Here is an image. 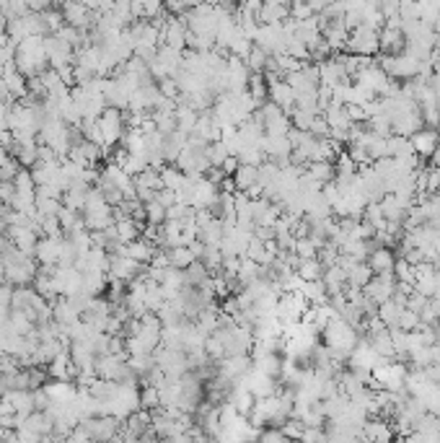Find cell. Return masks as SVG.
<instances>
[{"label":"cell","mask_w":440,"mask_h":443,"mask_svg":"<svg viewBox=\"0 0 440 443\" xmlns=\"http://www.w3.org/2000/svg\"><path fill=\"white\" fill-rule=\"evenodd\" d=\"M293 252H296L301 259H306V257H319V244H316L311 236H296Z\"/></svg>","instance_id":"8d00e7d4"},{"label":"cell","mask_w":440,"mask_h":443,"mask_svg":"<svg viewBox=\"0 0 440 443\" xmlns=\"http://www.w3.org/2000/svg\"><path fill=\"white\" fill-rule=\"evenodd\" d=\"M184 181H187V174H184L179 166H166V169H161V184H163L166 189L179 192Z\"/></svg>","instance_id":"1f68e13d"},{"label":"cell","mask_w":440,"mask_h":443,"mask_svg":"<svg viewBox=\"0 0 440 443\" xmlns=\"http://www.w3.org/2000/svg\"><path fill=\"white\" fill-rule=\"evenodd\" d=\"M306 176H308V179H313V181H319L321 187H324V184H329V181H334V164L332 161H308V164H306Z\"/></svg>","instance_id":"d4e9b609"},{"label":"cell","mask_w":440,"mask_h":443,"mask_svg":"<svg viewBox=\"0 0 440 443\" xmlns=\"http://www.w3.org/2000/svg\"><path fill=\"white\" fill-rule=\"evenodd\" d=\"M26 8L29 11H34V13H45V11H50L52 6V0H26Z\"/></svg>","instance_id":"c3c4849f"},{"label":"cell","mask_w":440,"mask_h":443,"mask_svg":"<svg viewBox=\"0 0 440 443\" xmlns=\"http://www.w3.org/2000/svg\"><path fill=\"white\" fill-rule=\"evenodd\" d=\"M16 68L21 70L26 78L39 75L45 68H50L45 50V37H26L23 42L16 45Z\"/></svg>","instance_id":"6da1fadb"},{"label":"cell","mask_w":440,"mask_h":443,"mask_svg":"<svg viewBox=\"0 0 440 443\" xmlns=\"http://www.w3.org/2000/svg\"><path fill=\"white\" fill-rule=\"evenodd\" d=\"M158 89H161V94H163V96H168V99H176L179 94H182V91H179V83H176V78H161Z\"/></svg>","instance_id":"f6af8a7d"},{"label":"cell","mask_w":440,"mask_h":443,"mask_svg":"<svg viewBox=\"0 0 440 443\" xmlns=\"http://www.w3.org/2000/svg\"><path fill=\"white\" fill-rule=\"evenodd\" d=\"M109 286V278H107V272H99V270H93V272H83V286H81V291L88 296H101L104 291H107Z\"/></svg>","instance_id":"83f0119b"},{"label":"cell","mask_w":440,"mask_h":443,"mask_svg":"<svg viewBox=\"0 0 440 443\" xmlns=\"http://www.w3.org/2000/svg\"><path fill=\"white\" fill-rule=\"evenodd\" d=\"M60 249H62V239L45 236V239L37 241L34 257H37L39 264H57V262H60Z\"/></svg>","instance_id":"ac0fdd59"},{"label":"cell","mask_w":440,"mask_h":443,"mask_svg":"<svg viewBox=\"0 0 440 443\" xmlns=\"http://www.w3.org/2000/svg\"><path fill=\"white\" fill-rule=\"evenodd\" d=\"M365 340L373 345V350L381 355V358H396V350H394V340H391V330L383 327V330L373 332V335H365Z\"/></svg>","instance_id":"44dd1931"},{"label":"cell","mask_w":440,"mask_h":443,"mask_svg":"<svg viewBox=\"0 0 440 443\" xmlns=\"http://www.w3.org/2000/svg\"><path fill=\"white\" fill-rule=\"evenodd\" d=\"M127 3H129V0H127Z\"/></svg>","instance_id":"f907efd6"},{"label":"cell","mask_w":440,"mask_h":443,"mask_svg":"<svg viewBox=\"0 0 440 443\" xmlns=\"http://www.w3.org/2000/svg\"><path fill=\"white\" fill-rule=\"evenodd\" d=\"M363 293L376 303H383L386 298L396 293V275L394 272H378L368 280V286L363 288Z\"/></svg>","instance_id":"30bf717a"},{"label":"cell","mask_w":440,"mask_h":443,"mask_svg":"<svg viewBox=\"0 0 440 443\" xmlns=\"http://www.w3.org/2000/svg\"><path fill=\"white\" fill-rule=\"evenodd\" d=\"M259 23H282L290 18V8L288 6H272V3H262L259 8Z\"/></svg>","instance_id":"f1b7e54d"},{"label":"cell","mask_w":440,"mask_h":443,"mask_svg":"<svg viewBox=\"0 0 440 443\" xmlns=\"http://www.w3.org/2000/svg\"><path fill=\"white\" fill-rule=\"evenodd\" d=\"M363 438L365 441H388V438H394V430L388 422L378 420H365L363 425Z\"/></svg>","instance_id":"484cf974"},{"label":"cell","mask_w":440,"mask_h":443,"mask_svg":"<svg viewBox=\"0 0 440 443\" xmlns=\"http://www.w3.org/2000/svg\"><path fill=\"white\" fill-rule=\"evenodd\" d=\"M163 3L166 0H129V11L132 18H158L163 13Z\"/></svg>","instance_id":"cb8c5ba5"},{"label":"cell","mask_w":440,"mask_h":443,"mask_svg":"<svg viewBox=\"0 0 440 443\" xmlns=\"http://www.w3.org/2000/svg\"><path fill=\"white\" fill-rule=\"evenodd\" d=\"M373 278V270L368 262H352L347 267V283L355 288H365L368 286V280Z\"/></svg>","instance_id":"f546056e"},{"label":"cell","mask_w":440,"mask_h":443,"mask_svg":"<svg viewBox=\"0 0 440 443\" xmlns=\"http://www.w3.org/2000/svg\"><path fill=\"white\" fill-rule=\"evenodd\" d=\"M145 205V220L148 223H156V225H161L163 220H166V208L153 197V200H148V203H143Z\"/></svg>","instance_id":"f35d334b"},{"label":"cell","mask_w":440,"mask_h":443,"mask_svg":"<svg viewBox=\"0 0 440 443\" xmlns=\"http://www.w3.org/2000/svg\"><path fill=\"white\" fill-rule=\"evenodd\" d=\"M210 275H213V272L207 270V267L199 262V259H195L190 267H184V280H187V286H195V288L202 286L205 280H210Z\"/></svg>","instance_id":"4dcf8cb0"},{"label":"cell","mask_w":440,"mask_h":443,"mask_svg":"<svg viewBox=\"0 0 440 443\" xmlns=\"http://www.w3.org/2000/svg\"><path fill=\"white\" fill-rule=\"evenodd\" d=\"M308 306H311V303H308V298H306L301 291H282L280 298H277L274 314H277V319H280L282 324H293L306 314Z\"/></svg>","instance_id":"5b68a950"},{"label":"cell","mask_w":440,"mask_h":443,"mask_svg":"<svg viewBox=\"0 0 440 443\" xmlns=\"http://www.w3.org/2000/svg\"><path fill=\"white\" fill-rule=\"evenodd\" d=\"M81 286H83V272L78 270L76 264L73 267H57V272H54L57 296H73L81 291Z\"/></svg>","instance_id":"7c38bea8"},{"label":"cell","mask_w":440,"mask_h":443,"mask_svg":"<svg viewBox=\"0 0 440 443\" xmlns=\"http://www.w3.org/2000/svg\"><path fill=\"white\" fill-rule=\"evenodd\" d=\"M267 60H270V52H267L265 47H259V45H254L249 50V55H246V68L251 70V73H265V68H267Z\"/></svg>","instance_id":"d6a6232c"},{"label":"cell","mask_w":440,"mask_h":443,"mask_svg":"<svg viewBox=\"0 0 440 443\" xmlns=\"http://www.w3.org/2000/svg\"><path fill=\"white\" fill-rule=\"evenodd\" d=\"M267 94H270V101H274L277 106H282L285 112H290L296 106V94L290 89V83L285 78H277V81L267 83Z\"/></svg>","instance_id":"e0dca14e"},{"label":"cell","mask_w":440,"mask_h":443,"mask_svg":"<svg viewBox=\"0 0 440 443\" xmlns=\"http://www.w3.org/2000/svg\"><path fill=\"white\" fill-rule=\"evenodd\" d=\"M168 252V262L174 264V267H190L192 262H195V259H197V257L192 254V249L187 247V244H182V247H171V249H166Z\"/></svg>","instance_id":"836d02e7"},{"label":"cell","mask_w":440,"mask_h":443,"mask_svg":"<svg viewBox=\"0 0 440 443\" xmlns=\"http://www.w3.org/2000/svg\"><path fill=\"white\" fill-rule=\"evenodd\" d=\"M324 345L334 347V350H342V353H347L357 345V340H360V332L352 327V324L345 319V316H334L329 319V324L324 327Z\"/></svg>","instance_id":"7a4b0ae2"},{"label":"cell","mask_w":440,"mask_h":443,"mask_svg":"<svg viewBox=\"0 0 440 443\" xmlns=\"http://www.w3.org/2000/svg\"><path fill=\"white\" fill-rule=\"evenodd\" d=\"M365 262L371 264L373 275H378V272H394V264H396V257L391 252V247H376L368 254Z\"/></svg>","instance_id":"ffe728a7"},{"label":"cell","mask_w":440,"mask_h":443,"mask_svg":"<svg viewBox=\"0 0 440 443\" xmlns=\"http://www.w3.org/2000/svg\"><path fill=\"white\" fill-rule=\"evenodd\" d=\"M254 366L249 355H226L223 361H220V376H226L228 381H238L246 376V371Z\"/></svg>","instance_id":"9a60e30c"},{"label":"cell","mask_w":440,"mask_h":443,"mask_svg":"<svg viewBox=\"0 0 440 443\" xmlns=\"http://www.w3.org/2000/svg\"><path fill=\"white\" fill-rule=\"evenodd\" d=\"M231 176H233V184L238 192H249L251 187L259 184V169L251 164H238V169Z\"/></svg>","instance_id":"603a6c76"},{"label":"cell","mask_w":440,"mask_h":443,"mask_svg":"<svg viewBox=\"0 0 440 443\" xmlns=\"http://www.w3.org/2000/svg\"><path fill=\"white\" fill-rule=\"evenodd\" d=\"M345 50H349L352 55H376V52H381L378 29L371 26V23H360V26H355V29H349V37H347Z\"/></svg>","instance_id":"277c9868"},{"label":"cell","mask_w":440,"mask_h":443,"mask_svg":"<svg viewBox=\"0 0 440 443\" xmlns=\"http://www.w3.org/2000/svg\"><path fill=\"white\" fill-rule=\"evenodd\" d=\"M430 158H433V164H435V166H440V143H438V148H435V153H433V156H430Z\"/></svg>","instance_id":"681fc988"},{"label":"cell","mask_w":440,"mask_h":443,"mask_svg":"<svg viewBox=\"0 0 440 443\" xmlns=\"http://www.w3.org/2000/svg\"><path fill=\"white\" fill-rule=\"evenodd\" d=\"M99 125L104 130V140H107V148H114V145L120 143L122 135L127 133V120H125V112L117 109V106H107L104 112L99 114Z\"/></svg>","instance_id":"8992f818"},{"label":"cell","mask_w":440,"mask_h":443,"mask_svg":"<svg viewBox=\"0 0 440 443\" xmlns=\"http://www.w3.org/2000/svg\"><path fill=\"white\" fill-rule=\"evenodd\" d=\"M60 11L65 16V23L76 26V29L88 31V26H96V13L86 6L83 0H65Z\"/></svg>","instance_id":"ba28073f"},{"label":"cell","mask_w":440,"mask_h":443,"mask_svg":"<svg viewBox=\"0 0 440 443\" xmlns=\"http://www.w3.org/2000/svg\"><path fill=\"white\" fill-rule=\"evenodd\" d=\"M368 130H371L373 135H378V138H388L391 133H394V130H391V120H388L383 112L368 117Z\"/></svg>","instance_id":"e575fe53"},{"label":"cell","mask_w":440,"mask_h":443,"mask_svg":"<svg viewBox=\"0 0 440 443\" xmlns=\"http://www.w3.org/2000/svg\"><path fill=\"white\" fill-rule=\"evenodd\" d=\"M228 156H231V150L226 148L223 140H213V143H207V161H210V166H223Z\"/></svg>","instance_id":"d590c367"},{"label":"cell","mask_w":440,"mask_h":443,"mask_svg":"<svg viewBox=\"0 0 440 443\" xmlns=\"http://www.w3.org/2000/svg\"><path fill=\"white\" fill-rule=\"evenodd\" d=\"M114 228H117L122 244H129L143 233V220L132 218V215H122V218H114Z\"/></svg>","instance_id":"7402d4cb"},{"label":"cell","mask_w":440,"mask_h":443,"mask_svg":"<svg viewBox=\"0 0 440 443\" xmlns=\"http://www.w3.org/2000/svg\"><path fill=\"white\" fill-rule=\"evenodd\" d=\"M259 438H262V441H288V436L282 433L280 425H274L272 430H259Z\"/></svg>","instance_id":"7dc6e473"},{"label":"cell","mask_w":440,"mask_h":443,"mask_svg":"<svg viewBox=\"0 0 440 443\" xmlns=\"http://www.w3.org/2000/svg\"><path fill=\"white\" fill-rule=\"evenodd\" d=\"M140 407L143 410H158L161 407V394H158V389L156 386H151V383H145L143 389H140Z\"/></svg>","instance_id":"74e56055"},{"label":"cell","mask_w":440,"mask_h":443,"mask_svg":"<svg viewBox=\"0 0 440 443\" xmlns=\"http://www.w3.org/2000/svg\"><path fill=\"white\" fill-rule=\"evenodd\" d=\"M410 140H412V148H415V153H417V156H422V158H427V156H433L435 148H438L440 130L438 128H427V125H425V128H419L417 133H412Z\"/></svg>","instance_id":"4fadbf2b"},{"label":"cell","mask_w":440,"mask_h":443,"mask_svg":"<svg viewBox=\"0 0 440 443\" xmlns=\"http://www.w3.org/2000/svg\"><path fill=\"white\" fill-rule=\"evenodd\" d=\"M3 270H6V283H8V286L18 288V286H31V283H34V278H37L39 267H37V262H34L29 254H23L21 259H13V262L3 264Z\"/></svg>","instance_id":"52a82bcc"},{"label":"cell","mask_w":440,"mask_h":443,"mask_svg":"<svg viewBox=\"0 0 440 443\" xmlns=\"http://www.w3.org/2000/svg\"><path fill=\"white\" fill-rule=\"evenodd\" d=\"M42 18H45L47 34H57V31L65 26V16H62V11H54V8L45 11V13H42Z\"/></svg>","instance_id":"ab89813d"},{"label":"cell","mask_w":440,"mask_h":443,"mask_svg":"<svg viewBox=\"0 0 440 443\" xmlns=\"http://www.w3.org/2000/svg\"><path fill=\"white\" fill-rule=\"evenodd\" d=\"M396 327H402V330H407V332L417 330V327H419V314L404 306L402 314H399V322H396Z\"/></svg>","instance_id":"b9f144b4"},{"label":"cell","mask_w":440,"mask_h":443,"mask_svg":"<svg viewBox=\"0 0 440 443\" xmlns=\"http://www.w3.org/2000/svg\"><path fill=\"white\" fill-rule=\"evenodd\" d=\"M47 374L52 376L54 381H70L73 376H78V369L68 350H62L60 355H54L52 361L47 363Z\"/></svg>","instance_id":"2e32d148"},{"label":"cell","mask_w":440,"mask_h":443,"mask_svg":"<svg viewBox=\"0 0 440 443\" xmlns=\"http://www.w3.org/2000/svg\"><path fill=\"white\" fill-rule=\"evenodd\" d=\"M218 195H220V187L213 184V181L207 179V176H199L195 179V187H192V200L190 205L195 211H202V208H213L218 203Z\"/></svg>","instance_id":"8fae6325"},{"label":"cell","mask_w":440,"mask_h":443,"mask_svg":"<svg viewBox=\"0 0 440 443\" xmlns=\"http://www.w3.org/2000/svg\"><path fill=\"white\" fill-rule=\"evenodd\" d=\"M156 200H158L163 208H171L174 203H179V195H176L174 189H166V187H161L158 192H156Z\"/></svg>","instance_id":"bcb514c9"},{"label":"cell","mask_w":440,"mask_h":443,"mask_svg":"<svg viewBox=\"0 0 440 443\" xmlns=\"http://www.w3.org/2000/svg\"><path fill=\"white\" fill-rule=\"evenodd\" d=\"M394 275L399 283H410V286H415V264H410L407 259H396L394 264Z\"/></svg>","instance_id":"60d3db41"},{"label":"cell","mask_w":440,"mask_h":443,"mask_svg":"<svg viewBox=\"0 0 440 443\" xmlns=\"http://www.w3.org/2000/svg\"><path fill=\"white\" fill-rule=\"evenodd\" d=\"M143 270H145V264L135 262L132 257H127V254H109L107 278L125 280V283H129V280H135Z\"/></svg>","instance_id":"9c48e42d"},{"label":"cell","mask_w":440,"mask_h":443,"mask_svg":"<svg viewBox=\"0 0 440 443\" xmlns=\"http://www.w3.org/2000/svg\"><path fill=\"white\" fill-rule=\"evenodd\" d=\"M378 65L386 70L388 78H394V81H410L415 75L419 73V60L417 57H412L410 52H396V55H383L378 60Z\"/></svg>","instance_id":"3957f363"},{"label":"cell","mask_w":440,"mask_h":443,"mask_svg":"<svg viewBox=\"0 0 440 443\" xmlns=\"http://www.w3.org/2000/svg\"><path fill=\"white\" fill-rule=\"evenodd\" d=\"M427 303H430V298H427V296H422V293H419V291H412V293L407 296V308H412V311H417V314L427 306Z\"/></svg>","instance_id":"ee69618b"},{"label":"cell","mask_w":440,"mask_h":443,"mask_svg":"<svg viewBox=\"0 0 440 443\" xmlns=\"http://www.w3.org/2000/svg\"><path fill=\"white\" fill-rule=\"evenodd\" d=\"M419 128H425V120H422V109H407V112L396 114L394 120H391V130H394L396 135H407L410 138L412 133H417Z\"/></svg>","instance_id":"5bb4252c"},{"label":"cell","mask_w":440,"mask_h":443,"mask_svg":"<svg viewBox=\"0 0 440 443\" xmlns=\"http://www.w3.org/2000/svg\"><path fill=\"white\" fill-rule=\"evenodd\" d=\"M296 272H298V278H303V280H321V275H324V262H321L319 257H306V259H298Z\"/></svg>","instance_id":"4316f807"},{"label":"cell","mask_w":440,"mask_h":443,"mask_svg":"<svg viewBox=\"0 0 440 443\" xmlns=\"http://www.w3.org/2000/svg\"><path fill=\"white\" fill-rule=\"evenodd\" d=\"M427 174V181H425V189H427V195H433V192H438L440 189V166H427L425 169Z\"/></svg>","instance_id":"7bdbcfd3"},{"label":"cell","mask_w":440,"mask_h":443,"mask_svg":"<svg viewBox=\"0 0 440 443\" xmlns=\"http://www.w3.org/2000/svg\"><path fill=\"white\" fill-rule=\"evenodd\" d=\"M122 254L132 257V259L140 264H151L153 254H156V244H151V241L143 239V236H137L135 241H129V244L122 247Z\"/></svg>","instance_id":"d6986e66"}]
</instances>
